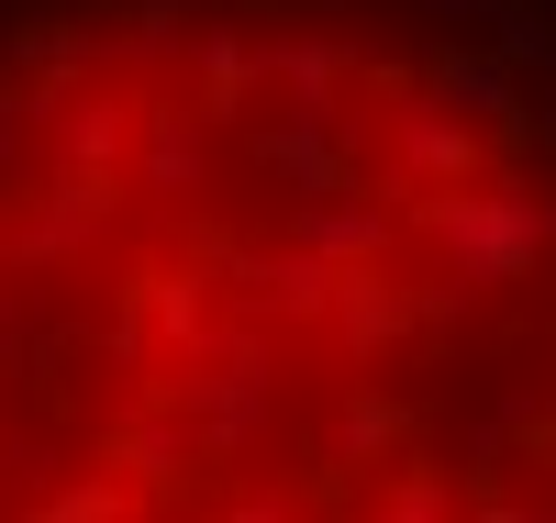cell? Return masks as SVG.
<instances>
[{
    "instance_id": "cell-1",
    "label": "cell",
    "mask_w": 556,
    "mask_h": 523,
    "mask_svg": "<svg viewBox=\"0 0 556 523\" xmlns=\"http://www.w3.org/2000/svg\"><path fill=\"white\" fill-rule=\"evenodd\" d=\"M390 201H401V234H424L445 257V290H523L556 246V201L534 178H513V157L479 178H445V189L390 178Z\"/></svg>"
},
{
    "instance_id": "cell-2",
    "label": "cell",
    "mask_w": 556,
    "mask_h": 523,
    "mask_svg": "<svg viewBox=\"0 0 556 523\" xmlns=\"http://www.w3.org/2000/svg\"><path fill=\"white\" fill-rule=\"evenodd\" d=\"M78 468H89V480H123L134 501H212V490H223V468L201 457V435H190L178 412H156V401L101 412V423H89V446H78Z\"/></svg>"
},
{
    "instance_id": "cell-3",
    "label": "cell",
    "mask_w": 556,
    "mask_h": 523,
    "mask_svg": "<svg viewBox=\"0 0 556 523\" xmlns=\"http://www.w3.org/2000/svg\"><path fill=\"white\" fill-rule=\"evenodd\" d=\"M390 157H401L390 178H412V189H445V178H479V167H501L513 146H501L490 123H468L456 101H434L424 78H412V89H390Z\"/></svg>"
},
{
    "instance_id": "cell-4",
    "label": "cell",
    "mask_w": 556,
    "mask_h": 523,
    "mask_svg": "<svg viewBox=\"0 0 556 523\" xmlns=\"http://www.w3.org/2000/svg\"><path fill=\"white\" fill-rule=\"evenodd\" d=\"M356 78H367L356 34H256V89L278 112H301V123H345Z\"/></svg>"
},
{
    "instance_id": "cell-5",
    "label": "cell",
    "mask_w": 556,
    "mask_h": 523,
    "mask_svg": "<svg viewBox=\"0 0 556 523\" xmlns=\"http://www.w3.org/2000/svg\"><path fill=\"white\" fill-rule=\"evenodd\" d=\"M146 323L167 346H201L212 335V278L190 257H146V267H123V290H112V357L134 368L146 357Z\"/></svg>"
},
{
    "instance_id": "cell-6",
    "label": "cell",
    "mask_w": 556,
    "mask_h": 523,
    "mask_svg": "<svg viewBox=\"0 0 556 523\" xmlns=\"http://www.w3.org/2000/svg\"><path fill=\"white\" fill-rule=\"evenodd\" d=\"M345 335V357L356 368H379V357H401V346H424V290L390 267V257H345L334 267V312H323Z\"/></svg>"
},
{
    "instance_id": "cell-7",
    "label": "cell",
    "mask_w": 556,
    "mask_h": 523,
    "mask_svg": "<svg viewBox=\"0 0 556 523\" xmlns=\"http://www.w3.org/2000/svg\"><path fill=\"white\" fill-rule=\"evenodd\" d=\"M212 290H235L245 312H278V323H323L334 312V267L312 246H235L212 267Z\"/></svg>"
},
{
    "instance_id": "cell-8",
    "label": "cell",
    "mask_w": 556,
    "mask_h": 523,
    "mask_svg": "<svg viewBox=\"0 0 556 523\" xmlns=\"http://www.w3.org/2000/svg\"><path fill=\"white\" fill-rule=\"evenodd\" d=\"M256 167L290 189V201H345V189H367V157L345 146L334 123H301V112H278L256 134Z\"/></svg>"
},
{
    "instance_id": "cell-9",
    "label": "cell",
    "mask_w": 556,
    "mask_h": 523,
    "mask_svg": "<svg viewBox=\"0 0 556 523\" xmlns=\"http://www.w3.org/2000/svg\"><path fill=\"white\" fill-rule=\"evenodd\" d=\"M412 78H424L434 101H456V112H468V123H490L501 146L523 157V134H534V112L513 101V57H479V45H434V57L412 67Z\"/></svg>"
},
{
    "instance_id": "cell-10",
    "label": "cell",
    "mask_w": 556,
    "mask_h": 523,
    "mask_svg": "<svg viewBox=\"0 0 556 523\" xmlns=\"http://www.w3.org/2000/svg\"><path fill=\"white\" fill-rule=\"evenodd\" d=\"M256 101H267V89H256V34L190 12V101H178V112H190V123H245Z\"/></svg>"
},
{
    "instance_id": "cell-11",
    "label": "cell",
    "mask_w": 556,
    "mask_h": 523,
    "mask_svg": "<svg viewBox=\"0 0 556 523\" xmlns=\"http://www.w3.org/2000/svg\"><path fill=\"white\" fill-rule=\"evenodd\" d=\"M101 234H112L101 212H78V201L45 189V201H12V212H0V267H78Z\"/></svg>"
},
{
    "instance_id": "cell-12",
    "label": "cell",
    "mask_w": 556,
    "mask_h": 523,
    "mask_svg": "<svg viewBox=\"0 0 556 523\" xmlns=\"http://www.w3.org/2000/svg\"><path fill=\"white\" fill-rule=\"evenodd\" d=\"M323 446H334L356 480L367 468H390V457H412L424 446V401H390V390H345L334 401V423H323Z\"/></svg>"
},
{
    "instance_id": "cell-13",
    "label": "cell",
    "mask_w": 556,
    "mask_h": 523,
    "mask_svg": "<svg viewBox=\"0 0 556 523\" xmlns=\"http://www.w3.org/2000/svg\"><path fill=\"white\" fill-rule=\"evenodd\" d=\"M356 523H456V468L445 457H390V468H367V490H356Z\"/></svg>"
},
{
    "instance_id": "cell-14",
    "label": "cell",
    "mask_w": 556,
    "mask_h": 523,
    "mask_svg": "<svg viewBox=\"0 0 556 523\" xmlns=\"http://www.w3.org/2000/svg\"><path fill=\"white\" fill-rule=\"evenodd\" d=\"M290 246H312L323 267H345V257H390L401 246V212H379V201H290Z\"/></svg>"
},
{
    "instance_id": "cell-15",
    "label": "cell",
    "mask_w": 556,
    "mask_h": 523,
    "mask_svg": "<svg viewBox=\"0 0 556 523\" xmlns=\"http://www.w3.org/2000/svg\"><path fill=\"white\" fill-rule=\"evenodd\" d=\"M134 134H146V178L156 201H201V178H212V146H201V123L178 112V101H134Z\"/></svg>"
},
{
    "instance_id": "cell-16",
    "label": "cell",
    "mask_w": 556,
    "mask_h": 523,
    "mask_svg": "<svg viewBox=\"0 0 556 523\" xmlns=\"http://www.w3.org/2000/svg\"><path fill=\"white\" fill-rule=\"evenodd\" d=\"M56 157L123 167V157H134V101H123V89H101V78H78L67 101H56Z\"/></svg>"
},
{
    "instance_id": "cell-17",
    "label": "cell",
    "mask_w": 556,
    "mask_h": 523,
    "mask_svg": "<svg viewBox=\"0 0 556 523\" xmlns=\"http://www.w3.org/2000/svg\"><path fill=\"white\" fill-rule=\"evenodd\" d=\"M356 468L334 457V446H312V457H290V468H278V501H290V512H356Z\"/></svg>"
},
{
    "instance_id": "cell-18",
    "label": "cell",
    "mask_w": 556,
    "mask_h": 523,
    "mask_svg": "<svg viewBox=\"0 0 556 523\" xmlns=\"http://www.w3.org/2000/svg\"><path fill=\"white\" fill-rule=\"evenodd\" d=\"M134 512H146V501H134L123 480H89V468H78V480H67V490H45L23 523H134Z\"/></svg>"
},
{
    "instance_id": "cell-19",
    "label": "cell",
    "mask_w": 556,
    "mask_h": 523,
    "mask_svg": "<svg viewBox=\"0 0 556 523\" xmlns=\"http://www.w3.org/2000/svg\"><path fill=\"white\" fill-rule=\"evenodd\" d=\"M501 457L556 468V401H513V412H501Z\"/></svg>"
},
{
    "instance_id": "cell-20",
    "label": "cell",
    "mask_w": 556,
    "mask_h": 523,
    "mask_svg": "<svg viewBox=\"0 0 556 523\" xmlns=\"http://www.w3.org/2000/svg\"><path fill=\"white\" fill-rule=\"evenodd\" d=\"M190 523H301V512L278 501V490H212V501H201Z\"/></svg>"
},
{
    "instance_id": "cell-21",
    "label": "cell",
    "mask_w": 556,
    "mask_h": 523,
    "mask_svg": "<svg viewBox=\"0 0 556 523\" xmlns=\"http://www.w3.org/2000/svg\"><path fill=\"white\" fill-rule=\"evenodd\" d=\"M468 523H534V501H513V490H490V501H456Z\"/></svg>"
},
{
    "instance_id": "cell-22",
    "label": "cell",
    "mask_w": 556,
    "mask_h": 523,
    "mask_svg": "<svg viewBox=\"0 0 556 523\" xmlns=\"http://www.w3.org/2000/svg\"><path fill=\"white\" fill-rule=\"evenodd\" d=\"M23 368V312H0V378Z\"/></svg>"
},
{
    "instance_id": "cell-23",
    "label": "cell",
    "mask_w": 556,
    "mask_h": 523,
    "mask_svg": "<svg viewBox=\"0 0 556 523\" xmlns=\"http://www.w3.org/2000/svg\"><path fill=\"white\" fill-rule=\"evenodd\" d=\"M545 346H556V312H545Z\"/></svg>"
},
{
    "instance_id": "cell-24",
    "label": "cell",
    "mask_w": 556,
    "mask_h": 523,
    "mask_svg": "<svg viewBox=\"0 0 556 523\" xmlns=\"http://www.w3.org/2000/svg\"><path fill=\"white\" fill-rule=\"evenodd\" d=\"M534 523H556V512H545V501H534Z\"/></svg>"
}]
</instances>
